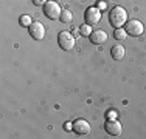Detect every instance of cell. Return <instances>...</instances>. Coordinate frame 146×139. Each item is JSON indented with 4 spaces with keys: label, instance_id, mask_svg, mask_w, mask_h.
Returning <instances> with one entry per match:
<instances>
[{
    "label": "cell",
    "instance_id": "5bb4252c",
    "mask_svg": "<svg viewBox=\"0 0 146 139\" xmlns=\"http://www.w3.org/2000/svg\"><path fill=\"white\" fill-rule=\"evenodd\" d=\"M19 23H20L22 26H30L33 22H31V17H30V16H20Z\"/></svg>",
    "mask_w": 146,
    "mask_h": 139
},
{
    "label": "cell",
    "instance_id": "8992f818",
    "mask_svg": "<svg viewBox=\"0 0 146 139\" xmlns=\"http://www.w3.org/2000/svg\"><path fill=\"white\" fill-rule=\"evenodd\" d=\"M28 31H30V36L36 40H42L45 36V26L40 22H33L28 26Z\"/></svg>",
    "mask_w": 146,
    "mask_h": 139
},
{
    "label": "cell",
    "instance_id": "7c38bea8",
    "mask_svg": "<svg viewBox=\"0 0 146 139\" xmlns=\"http://www.w3.org/2000/svg\"><path fill=\"white\" fill-rule=\"evenodd\" d=\"M79 33H81V36H84V37H89L90 34H92V26L90 25H81L79 26Z\"/></svg>",
    "mask_w": 146,
    "mask_h": 139
},
{
    "label": "cell",
    "instance_id": "277c9868",
    "mask_svg": "<svg viewBox=\"0 0 146 139\" xmlns=\"http://www.w3.org/2000/svg\"><path fill=\"white\" fill-rule=\"evenodd\" d=\"M61 12H62V9H61V6H59L56 2L48 0V2L44 5V14L48 17V19H51V20L59 19V17H61Z\"/></svg>",
    "mask_w": 146,
    "mask_h": 139
},
{
    "label": "cell",
    "instance_id": "9a60e30c",
    "mask_svg": "<svg viewBox=\"0 0 146 139\" xmlns=\"http://www.w3.org/2000/svg\"><path fill=\"white\" fill-rule=\"evenodd\" d=\"M47 2H48V0H33V3H34L36 6H44Z\"/></svg>",
    "mask_w": 146,
    "mask_h": 139
},
{
    "label": "cell",
    "instance_id": "2e32d148",
    "mask_svg": "<svg viewBox=\"0 0 146 139\" xmlns=\"http://www.w3.org/2000/svg\"><path fill=\"white\" fill-rule=\"evenodd\" d=\"M64 128H65V130H73V124L72 122H65V125H64Z\"/></svg>",
    "mask_w": 146,
    "mask_h": 139
},
{
    "label": "cell",
    "instance_id": "e0dca14e",
    "mask_svg": "<svg viewBox=\"0 0 146 139\" xmlns=\"http://www.w3.org/2000/svg\"><path fill=\"white\" fill-rule=\"evenodd\" d=\"M98 8H100V9H104V8H106V3H104V2H100V3H98Z\"/></svg>",
    "mask_w": 146,
    "mask_h": 139
},
{
    "label": "cell",
    "instance_id": "ba28073f",
    "mask_svg": "<svg viewBox=\"0 0 146 139\" xmlns=\"http://www.w3.org/2000/svg\"><path fill=\"white\" fill-rule=\"evenodd\" d=\"M104 130L112 136H120L121 131H123V127L117 119H107V122L104 124Z\"/></svg>",
    "mask_w": 146,
    "mask_h": 139
},
{
    "label": "cell",
    "instance_id": "3957f363",
    "mask_svg": "<svg viewBox=\"0 0 146 139\" xmlns=\"http://www.w3.org/2000/svg\"><path fill=\"white\" fill-rule=\"evenodd\" d=\"M84 19H86V23L90 26L100 23V20H101V9H100L98 6H90V8L86 9Z\"/></svg>",
    "mask_w": 146,
    "mask_h": 139
},
{
    "label": "cell",
    "instance_id": "6da1fadb",
    "mask_svg": "<svg viewBox=\"0 0 146 139\" xmlns=\"http://www.w3.org/2000/svg\"><path fill=\"white\" fill-rule=\"evenodd\" d=\"M127 22V12L121 6H113L109 12V23L113 28H121Z\"/></svg>",
    "mask_w": 146,
    "mask_h": 139
},
{
    "label": "cell",
    "instance_id": "7a4b0ae2",
    "mask_svg": "<svg viewBox=\"0 0 146 139\" xmlns=\"http://www.w3.org/2000/svg\"><path fill=\"white\" fill-rule=\"evenodd\" d=\"M58 43L64 51H72L73 48H75V37H73V34L68 33V31H62V33H59Z\"/></svg>",
    "mask_w": 146,
    "mask_h": 139
},
{
    "label": "cell",
    "instance_id": "9c48e42d",
    "mask_svg": "<svg viewBox=\"0 0 146 139\" xmlns=\"http://www.w3.org/2000/svg\"><path fill=\"white\" fill-rule=\"evenodd\" d=\"M90 42L93 45H103L104 42L107 40V33L104 30H96V31H92V34L89 36Z\"/></svg>",
    "mask_w": 146,
    "mask_h": 139
},
{
    "label": "cell",
    "instance_id": "52a82bcc",
    "mask_svg": "<svg viewBox=\"0 0 146 139\" xmlns=\"http://www.w3.org/2000/svg\"><path fill=\"white\" fill-rule=\"evenodd\" d=\"M72 124H73V131L76 134H79V136H84V134L90 133V124L86 119H76Z\"/></svg>",
    "mask_w": 146,
    "mask_h": 139
},
{
    "label": "cell",
    "instance_id": "8fae6325",
    "mask_svg": "<svg viewBox=\"0 0 146 139\" xmlns=\"http://www.w3.org/2000/svg\"><path fill=\"white\" fill-rule=\"evenodd\" d=\"M126 30H123V28H115V31H113V37H115L117 40H124L126 39Z\"/></svg>",
    "mask_w": 146,
    "mask_h": 139
},
{
    "label": "cell",
    "instance_id": "30bf717a",
    "mask_svg": "<svg viewBox=\"0 0 146 139\" xmlns=\"http://www.w3.org/2000/svg\"><path fill=\"white\" fill-rule=\"evenodd\" d=\"M110 54H112V59L113 60H121L124 57V48L121 45H113L110 48Z\"/></svg>",
    "mask_w": 146,
    "mask_h": 139
},
{
    "label": "cell",
    "instance_id": "5b68a950",
    "mask_svg": "<svg viewBox=\"0 0 146 139\" xmlns=\"http://www.w3.org/2000/svg\"><path fill=\"white\" fill-rule=\"evenodd\" d=\"M124 30H126L127 34H131V36H141L143 34V23L140 22V20H129V22H126V25H124Z\"/></svg>",
    "mask_w": 146,
    "mask_h": 139
},
{
    "label": "cell",
    "instance_id": "4fadbf2b",
    "mask_svg": "<svg viewBox=\"0 0 146 139\" xmlns=\"http://www.w3.org/2000/svg\"><path fill=\"white\" fill-rule=\"evenodd\" d=\"M59 20H61V22H64V23H70L72 22V12L70 11H62Z\"/></svg>",
    "mask_w": 146,
    "mask_h": 139
}]
</instances>
